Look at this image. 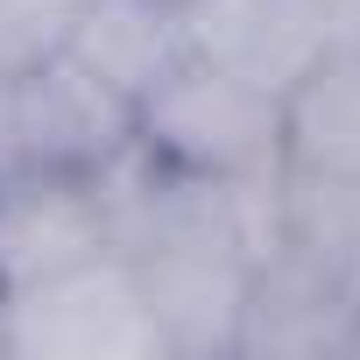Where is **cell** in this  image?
<instances>
[{"mask_svg":"<svg viewBox=\"0 0 360 360\" xmlns=\"http://www.w3.org/2000/svg\"><path fill=\"white\" fill-rule=\"evenodd\" d=\"M134 148L176 176L262 184L283 169V106L269 85L191 50L134 99Z\"/></svg>","mask_w":360,"mask_h":360,"instance_id":"obj_1","label":"cell"},{"mask_svg":"<svg viewBox=\"0 0 360 360\" xmlns=\"http://www.w3.org/2000/svg\"><path fill=\"white\" fill-rule=\"evenodd\" d=\"M8 360H169L120 248L8 297Z\"/></svg>","mask_w":360,"mask_h":360,"instance_id":"obj_2","label":"cell"},{"mask_svg":"<svg viewBox=\"0 0 360 360\" xmlns=\"http://www.w3.org/2000/svg\"><path fill=\"white\" fill-rule=\"evenodd\" d=\"M134 148V106L99 85L71 50L8 71V155L15 169H113Z\"/></svg>","mask_w":360,"mask_h":360,"instance_id":"obj_3","label":"cell"},{"mask_svg":"<svg viewBox=\"0 0 360 360\" xmlns=\"http://www.w3.org/2000/svg\"><path fill=\"white\" fill-rule=\"evenodd\" d=\"M113 248L106 169H0V297Z\"/></svg>","mask_w":360,"mask_h":360,"instance_id":"obj_4","label":"cell"},{"mask_svg":"<svg viewBox=\"0 0 360 360\" xmlns=\"http://www.w3.org/2000/svg\"><path fill=\"white\" fill-rule=\"evenodd\" d=\"M353 332H360V283L290 240H276L269 255H255L248 276V304H240V360H325L346 353L353 360Z\"/></svg>","mask_w":360,"mask_h":360,"instance_id":"obj_5","label":"cell"},{"mask_svg":"<svg viewBox=\"0 0 360 360\" xmlns=\"http://www.w3.org/2000/svg\"><path fill=\"white\" fill-rule=\"evenodd\" d=\"M191 22V50L269 85L283 99V85L325 50V8L318 0H184Z\"/></svg>","mask_w":360,"mask_h":360,"instance_id":"obj_6","label":"cell"},{"mask_svg":"<svg viewBox=\"0 0 360 360\" xmlns=\"http://www.w3.org/2000/svg\"><path fill=\"white\" fill-rule=\"evenodd\" d=\"M283 169L304 184H360V50H318L283 85Z\"/></svg>","mask_w":360,"mask_h":360,"instance_id":"obj_7","label":"cell"},{"mask_svg":"<svg viewBox=\"0 0 360 360\" xmlns=\"http://www.w3.org/2000/svg\"><path fill=\"white\" fill-rule=\"evenodd\" d=\"M64 50L134 106L155 78H169L191 57V22L184 0H85Z\"/></svg>","mask_w":360,"mask_h":360,"instance_id":"obj_8","label":"cell"},{"mask_svg":"<svg viewBox=\"0 0 360 360\" xmlns=\"http://www.w3.org/2000/svg\"><path fill=\"white\" fill-rule=\"evenodd\" d=\"M85 0H0V71H29L64 50Z\"/></svg>","mask_w":360,"mask_h":360,"instance_id":"obj_9","label":"cell"},{"mask_svg":"<svg viewBox=\"0 0 360 360\" xmlns=\"http://www.w3.org/2000/svg\"><path fill=\"white\" fill-rule=\"evenodd\" d=\"M325 8V50H360V0H318Z\"/></svg>","mask_w":360,"mask_h":360,"instance_id":"obj_10","label":"cell"},{"mask_svg":"<svg viewBox=\"0 0 360 360\" xmlns=\"http://www.w3.org/2000/svg\"><path fill=\"white\" fill-rule=\"evenodd\" d=\"M0 353H8V297H0Z\"/></svg>","mask_w":360,"mask_h":360,"instance_id":"obj_11","label":"cell"},{"mask_svg":"<svg viewBox=\"0 0 360 360\" xmlns=\"http://www.w3.org/2000/svg\"><path fill=\"white\" fill-rule=\"evenodd\" d=\"M353 360H360V332H353Z\"/></svg>","mask_w":360,"mask_h":360,"instance_id":"obj_12","label":"cell"}]
</instances>
